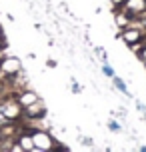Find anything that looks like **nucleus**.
<instances>
[{"label":"nucleus","mask_w":146,"mask_h":152,"mask_svg":"<svg viewBox=\"0 0 146 152\" xmlns=\"http://www.w3.org/2000/svg\"><path fill=\"white\" fill-rule=\"evenodd\" d=\"M114 84H116V86H118V88H120L122 92H126V86H124V82L120 80V78H114Z\"/></svg>","instance_id":"nucleus-1"},{"label":"nucleus","mask_w":146,"mask_h":152,"mask_svg":"<svg viewBox=\"0 0 146 152\" xmlns=\"http://www.w3.org/2000/svg\"><path fill=\"white\" fill-rule=\"evenodd\" d=\"M108 126H110V130H120V126H118V124H116V122H110V124H108Z\"/></svg>","instance_id":"nucleus-2"}]
</instances>
